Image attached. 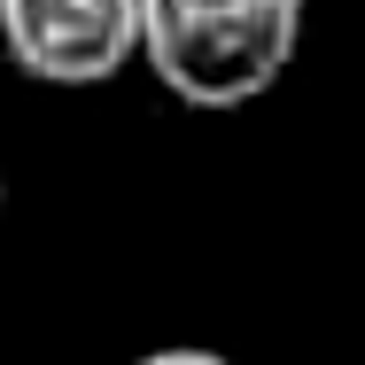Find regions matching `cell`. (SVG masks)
<instances>
[{
	"label": "cell",
	"instance_id": "cell-3",
	"mask_svg": "<svg viewBox=\"0 0 365 365\" xmlns=\"http://www.w3.org/2000/svg\"><path fill=\"white\" fill-rule=\"evenodd\" d=\"M140 365H233V358H218V350H148Z\"/></svg>",
	"mask_w": 365,
	"mask_h": 365
},
{
	"label": "cell",
	"instance_id": "cell-4",
	"mask_svg": "<svg viewBox=\"0 0 365 365\" xmlns=\"http://www.w3.org/2000/svg\"><path fill=\"white\" fill-rule=\"evenodd\" d=\"M0 218H8V171H0Z\"/></svg>",
	"mask_w": 365,
	"mask_h": 365
},
{
	"label": "cell",
	"instance_id": "cell-1",
	"mask_svg": "<svg viewBox=\"0 0 365 365\" xmlns=\"http://www.w3.org/2000/svg\"><path fill=\"white\" fill-rule=\"evenodd\" d=\"M303 47V0H140V55L187 109H241L288 78Z\"/></svg>",
	"mask_w": 365,
	"mask_h": 365
},
{
	"label": "cell",
	"instance_id": "cell-2",
	"mask_svg": "<svg viewBox=\"0 0 365 365\" xmlns=\"http://www.w3.org/2000/svg\"><path fill=\"white\" fill-rule=\"evenodd\" d=\"M0 47L39 86H101L140 55V0H0Z\"/></svg>",
	"mask_w": 365,
	"mask_h": 365
}]
</instances>
